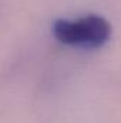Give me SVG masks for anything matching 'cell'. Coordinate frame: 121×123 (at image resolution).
<instances>
[{
  "instance_id": "1",
  "label": "cell",
  "mask_w": 121,
  "mask_h": 123,
  "mask_svg": "<svg viewBox=\"0 0 121 123\" xmlns=\"http://www.w3.org/2000/svg\"><path fill=\"white\" fill-rule=\"evenodd\" d=\"M51 34L63 46L78 50H98L110 42L113 27L105 17L90 13L80 17L54 20Z\"/></svg>"
}]
</instances>
